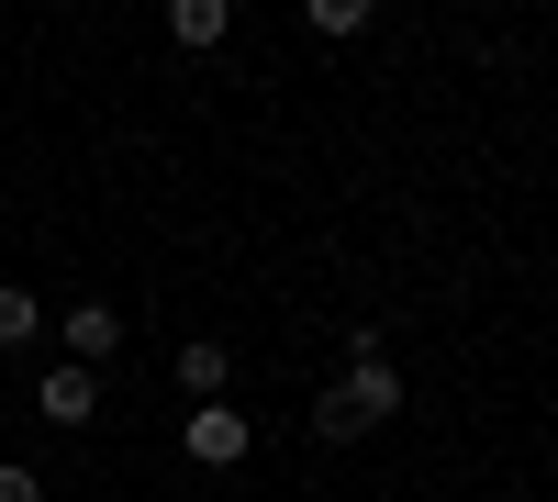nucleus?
<instances>
[{
  "mask_svg": "<svg viewBox=\"0 0 558 502\" xmlns=\"http://www.w3.org/2000/svg\"><path fill=\"white\" fill-rule=\"evenodd\" d=\"M391 414H402L391 346H380V335H347V369H336V391L313 402V436H324V446H357V436H380Z\"/></svg>",
  "mask_w": 558,
  "mask_h": 502,
  "instance_id": "obj_1",
  "label": "nucleus"
},
{
  "mask_svg": "<svg viewBox=\"0 0 558 502\" xmlns=\"http://www.w3.org/2000/svg\"><path fill=\"white\" fill-rule=\"evenodd\" d=\"M246 446H257V425L235 414V402H202V414H179V458H191V469H246Z\"/></svg>",
  "mask_w": 558,
  "mask_h": 502,
  "instance_id": "obj_2",
  "label": "nucleus"
},
{
  "mask_svg": "<svg viewBox=\"0 0 558 502\" xmlns=\"http://www.w3.org/2000/svg\"><path fill=\"white\" fill-rule=\"evenodd\" d=\"M34 414H45V425H89V414H101V369H78V357H57V369L34 380Z\"/></svg>",
  "mask_w": 558,
  "mask_h": 502,
  "instance_id": "obj_3",
  "label": "nucleus"
},
{
  "mask_svg": "<svg viewBox=\"0 0 558 502\" xmlns=\"http://www.w3.org/2000/svg\"><path fill=\"white\" fill-rule=\"evenodd\" d=\"M57 346L78 357V369H101V357L123 346V313H112V302H68V313H57Z\"/></svg>",
  "mask_w": 558,
  "mask_h": 502,
  "instance_id": "obj_4",
  "label": "nucleus"
},
{
  "mask_svg": "<svg viewBox=\"0 0 558 502\" xmlns=\"http://www.w3.org/2000/svg\"><path fill=\"white\" fill-rule=\"evenodd\" d=\"M223 34H235V0H168V45L179 57H213Z\"/></svg>",
  "mask_w": 558,
  "mask_h": 502,
  "instance_id": "obj_5",
  "label": "nucleus"
},
{
  "mask_svg": "<svg viewBox=\"0 0 558 502\" xmlns=\"http://www.w3.org/2000/svg\"><path fill=\"white\" fill-rule=\"evenodd\" d=\"M179 391H191V414H202V402H223V391H235V346H179Z\"/></svg>",
  "mask_w": 558,
  "mask_h": 502,
  "instance_id": "obj_6",
  "label": "nucleus"
},
{
  "mask_svg": "<svg viewBox=\"0 0 558 502\" xmlns=\"http://www.w3.org/2000/svg\"><path fill=\"white\" fill-rule=\"evenodd\" d=\"M34 335H45V302L23 280H0V346H34Z\"/></svg>",
  "mask_w": 558,
  "mask_h": 502,
  "instance_id": "obj_7",
  "label": "nucleus"
},
{
  "mask_svg": "<svg viewBox=\"0 0 558 502\" xmlns=\"http://www.w3.org/2000/svg\"><path fill=\"white\" fill-rule=\"evenodd\" d=\"M302 23H313L324 45H357V34H368V0H313V12H302Z\"/></svg>",
  "mask_w": 558,
  "mask_h": 502,
  "instance_id": "obj_8",
  "label": "nucleus"
},
{
  "mask_svg": "<svg viewBox=\"0 0 558 502\" xmlns=\"http://www.w3.org/2000/svg\"><path fill=\"white\" fill-rule=\"evenodd\" d=\"M0 502H45V469H23V458H0Z\"/></svg>",
  "mask_w": 558,
  "mask_h": 502,
  "instance_id": "obj_9",
  "label": "nucleus"
}]
</instances>
